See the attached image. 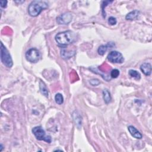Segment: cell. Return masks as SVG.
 Segmentation results:
<instances>
[{
    "label": "cell",
    "mask_w": 152,
    "mask_h": 152,
    "mask_svg": "<svg viewBox=\"0 0 152 152\" xmlns=\"http://www.w3.org/2000/svg\"><path fill=\"white\" fill-rule=\"evenodd\" d=\"M76 37L75 33L71 31H67L58 33L55 37V41L61 46H67L72 44Z\"/></svg>",
    "instance_id": "cell-1"
},
{
    "label": "cell",
    "mask_w": 152,
    "mask_h": 152,
    "mask_svg": "<svg viewBox=\"0 0 152 152\" xmlns=\"http://www.w3.org/2000/svg\"><path fill=\"white\" fill-rule=\"evenodd\" d=\"M0 4H1V7L2 8H6L7 5V1H1L0 2Z\"/></svg>",
    "instance_id": "cell-21"
},
{
    "label": "cell",
    "mask_w": 152,
    "mask_h": 152,
    "mask_svg": "<svg viewBox=\"0 0 152 152\" xmlns=\"http://www.w3.org/2000/svg\"><path fill=\"white\" fill-rule=\"evenodd\" d=\"M39 89L41 93H42L44 96H45V97H48L49 92H48V88L45 83L42 81H40L39 83Z\"/></svg>",
    "instance_id": "cell-13"
},
{
    "label": "cell",
    "mask_w": 152,
    "mask_h": 152,
    "mask_svg": "<svg viewBox=\"0 0 152 152\" xmlns=\"http://www.w3.org/2000/svg\"><path fill=\"white\" fill-rule=\"evenodd\" d=\"M73 16L71 13H64L57 18V22L59 24H67L72 21Z\"/></svg>",
    "instance_id": "cell-7"
},
{
    "label": "cell",
    "mask_w": 152,
    "mask_h": 152,
    "mask_svg": "<svg viewBox=\"0 0 152 152\" xmlns=\"http://www.w3.org/2000/svg\"><path fill=\"white\" fill-rule=\"evenodd\" d=\"M113 1H103L102 3V14H103V17L105 18V16L104 15V9H105V7H106L108 6V4H110L112 3Z\"/></svg>",
    "instance_id": "cell-19"
},
{
    "label": "cell",
    "mask_w": 152,
    "mask_h": 152,
    "mask_svg": "<svg viewBox=\"0 0 152 152\" xmlns=\"http://www.w3.org/2000/svg\"><path fill=\"white\" fill-rule=\"evenodd\" d=\"M129 75L133 77L136 80H140L141 78V74L139 72H138L136 70H130L129 71Z\"/></svg>",
    "instance_id": "cell-15"
},
{
    "label": "cell",
    "mask_w": 152,
    "mask_h": 152,
    "mask_svg": "<svg viewBox=\"0 0 152 152\" xmlns=\"http://www.w3.org/2000/svg\"><path fill=\"white\" fill-rule=\"evenodd\" d=\"M27 61L32 63H36L40 58V53L36 48H32L27 51L25 55Z\"/></svg>",
    "instance_id": "cell-5"
},
{
    "label": "cell",
    "mask_w": 152,
    "mask_h": 152,
    "mask_svg": "<svg viewBox=\"0 0 152 152\" xmlns=\"http://www.w3.org/2000/svg\"><path fill=\"white\" fill-rule=\"evenodd\" d=\"M90 83L93 86H96L100 83V81L98 79H93L90 81Z\"/></svg>",
    "instance_id": "cell-20"
},
{
    "label": "cell",
    "mask_w": 152,
    "mask_h": 152,
    "mask_svg": "<svg viewBox=\"0 0 152 152\" xmlns=\"http://www.w3.org/2000/svg\"><path fill=\"white\" fill-rule=\"evenodd\" d=\"M103 98L106 104H108L110 102V101H111V96H110V93L108 89L103 90Z\"/></svg>",
    "instance_id": "cell-14"
},
{
    "label": "cell",
    "mask_w": 152,
    "mask_h": 152,
    "mask_svg": "<svg viewBox=\"0 0 152 152\" xmlns=\"http://www.w3.org/2000/svg\"><path fill=\"white\" fill-rule=\"evenodd\" d=\"M75 54V52L71 51H67L65 48L61 49V57L64 59H69L73 57Z\"/></svg>",
    "instance_id": "cell-12"
},
{
    "label": "cell",
    "mask_w": 152,
    "mask_h": 152,
    "mask_svg": "<svg viewBox=\"0 0 152 152\" xmlns=\"http://www.w3.org/2000/svg\"><path fill=\"white\" fill-rule=\"evenodd\" d=\"M55 101L58 105H61L64 102V97L62 94L57 93L55 96Z\"/></svg>",
    "instance_id": "cell-16"
},
{
    "label": "cell",
    "mask_w": 152,
    "mask_h": 152,
    "mask_svg": "<svg viewBox=\"0 0 152 152\" xmlns=\"http://www.w3.org/2000/svg\"><path fill=\"white\" fill-rule=\"evenodd\" d=\"M32 133L36 138V139L40 141H44L48 143H51L52 142L51 137L47 135L45 130L40 126H37L32 129Z\"/></svg>",
    "instance_id": "cell-3"
},
{
    "label": "cell",
    "mask_w": 152,
    "mask_h": 152,
    "mask_svg": "<svg viewBox=\"0 0 152 152\" xmlns=\"http://www.w3.org/2000/svg\"><path fill=\"white\" fill-rule=\"evenodd\" d=\"M48 7V4L46 1L36 0L32 1L29 6L28 13L32 17H36Z\"/></svg>",
    "instance_id": "cell-2"
},
{
    "label": "cell",
    "mask_w": 152,
    "mask_h": 152,
    "mask_svg": "<svg viewBox=\"0 0 152 152\" xmlns=\"http://www.w3.org/2000/svg\"><path fill=\"white\" fill-rule=\"evenodd\" d=\"M114 46V44H112V43H109L107 45H101L99 47L98 49V53L100 55H103L105 52L108 51V49L109 48H112V47Z\"/></svg>",
    "instance_id": "cell-11"
},
{
    "label": "cell",
    "mask_w": 152,
    "mask_h": 152,
    "mask_svg": "<svg viewBox=\"0 0 152 152\" xmlns=\"http://www.w3.org/2000/svg\"><path fill=\"white\" fill-rule=\"evenodd\" d=\"M107 58L112 63L122 64L124 61V58L122 54L117 51H113L109 52Z\"/></svg>",
    "instance_id": "cell-6"
},
{
    "label": "cell",
    "mask_w": 152,
    "mask_h": 152,
    "mask_svg": "<svg viewBox=\"0 0 152 152\" xmlns=\"http://www.w3.org/2000/svg\"><path fill=\"white\" fill-rule=\"evenodd\" d=\"M108 23L110 25L114 26L117 24V20L116 18H115L114 17H110L108 19Z\"/></svg>",
    "instance_id": "cell-18"
},
{
    "label": "cell",
    "mask_w": 152,
    "mask_h": 152,
    "mask_svg": "<svg viewBox=\"0 0 152 152\" xmlns=\"http://www.w3.org/2000/svg\"><path fill=\"white\" fill-rule=\"evenodd\" d=\"M140 15V11L138 10H134L127 14L126 16V19L127 20H136Z\"/></svg>",
    "instance_id": "cell-10"
},
{
    "label": "cell",
    "mask_w": 152,
    "mask_h": 152,
    "mask_svg": "<svg viewBox=\"0 0 152 152\" xmlns=\"http://www.w3.org/2000/svg\"><path fill=\"white\" fill-rule=\"evenodd\" d=\"M3 146L2 144H1V149H0V151H1L3 150Z\"/></svg>",
    "instance_id": "cell-22"
},
{
    "label": "cell",
    "mask_w": 152,
    "mask_h": 152,
    "mask_svg": "<svg viewBox=\"0 0 152 152\" xmlns=\"http://www.w3.org/2000/svg\"><path fill=\"white\" fill-rule=\"evenodd\" d=\"M120 72L118 69H114L110 72V77L112 78H117L119 76Z\"/></svg>",
    "instance_id": "cell-17"
},
{
    "label": "cell",
    "mask_w": 152,
    "mask_h": 152,
    "mask_svg": "<svg viewBox=\"0 0 152 152\" xmlns=\"http://www.w3.org/2000/svg\"><path fill=\"white\" fill-rule=\"evenodd\" d=\"M140 70L144 75L149 76L151 73V65L149 62H144L141 65Z\"/></svg>",
    "instance_id": "cell-8"
},
{
    "label": "cell",
    "mask_w": 152,
    "mask_h": 152,
    "mask_svg": "<svg viewBox=\"0 0 152 152\" xmlns=\"http://www.w3.org/2000/svg\"><path fill=\"white\" fill-rule=\"evenodd\" d=\"M1 60L4 65L8 68L12 67L13 65L12 60L11 57V55L8 52L6 47L1 43Z\"/></svg>",
    "instance_id": "cell-4"
},
{
    "label": "cell",
    "mask_w": 152,
    "mask_h": 152,
    "mask_svg": "<svg viewBox=\"0 0 152 152\" xmlns=\"http://www.w3.org/2000/svg\"><path fill=\"white\" fill-rule=\"evenodd\" d=\"M128 130L130 133L131 134V135L133 137L135 138V139H142V137H143L142 134L140 133V131H138L137 129L135 128L134 127L130 126L128 127Z\"/></svg>",
    "instance_id": "cell-9"
}]
</instances>
